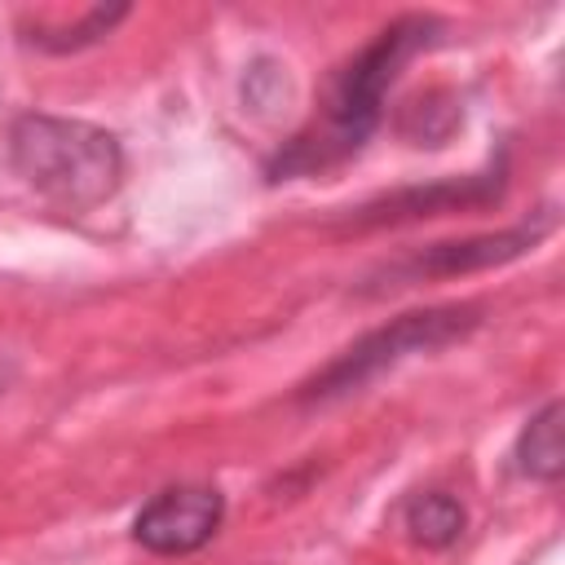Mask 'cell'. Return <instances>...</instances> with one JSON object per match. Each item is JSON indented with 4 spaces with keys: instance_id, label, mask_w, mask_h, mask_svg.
<instances>
[{
    "instance_id": "6da1fadb",
    "label": "cell",
    "mask_w": 565,
    "mask_h": 565,
    "mask_svg": "<svg viewBox=\"0 0 565 565\" xmlns=\"http://www.w3.org/2000/svg\"><path fill=\"white\" fill-rule=\"evenodd\" d=\"M437 35H441V22L433 13H402L384 31H375L349 62L331 71L313 119L274 154L269 181L327 172L349 154H358L366 137L380 128L384 93L393 88V79L415 53L437 44Z\"/></svg>"
},
{
    "instance_id": "7a4b0ae2",
    "label": "cell",
    "mask_w": 565,
    "mask_h": 565,
    "mask_svg": "<svg viewBox=\"0 0 565 565\" xmlns=\"http://www.w3.org/2000/svg\"><path fill=\"white\" fill-rule=\"evenodd\" d=\"M9 163L40 199H49L62 212L102 207L124 181L119 137L88 119H62V115L13 119Z\"/></svg>"
},
{
    "instance_id": "3957f363",
    "label": "cell",
    "mask_w": 565,
    "mask_h": 565,
    "mask_svg": "<svg viewBox=\"0 0 565 565\" xmlns=\"http://www.w3.org/2000/svg\"><path fill=\"white\" fill-rule=\"evenodd\" d=\"M481 327V305H433V309H411L375 331H366L362 340H353L344 353H335L318 375H309L296 388L300 406H322L335 402L344 393H358L362 384H371L375 375H384L388 366L406 362L411 353H437L463 335H472Z\"/></svg>"
},
{
    "instance_id": "277c9868",
    "label": "cell",
    "mask_w": 565,
    "mask_h": 565,
    "mask_svg": "<svg viewBox=\"0 0 565 565\" xmlns=\"http://www.w3.org/2000/svg\"><path fill=\"white\" fill-rule=\"evenodd\" d=\"M552 230V212L534 216V221H521L512 230H499V234H477V238H455V243H433L424 252H411L393 265H380L366 282V291H384V287H411V282H424V278H455V274H477V269H490V265H508L516 256H525L543 234Z\"/></svg>"
},
{
    "instance_id": "5b68a950",
    "label": "cell",
    "mask_w": 565,
    "mask_h": 565,
    "mask_svg": "<svg viewBox=\"0 0 565 565\" xmlns=\"http://www.w3.org/2000/svg\"><path fill=\"white\" fill-rule=\"evenodd\" d=\"M221 521L225 494L216 486H168L132 516V539L154 556H190L216 539Z\"/></svg>"
},
{
    "instance_id": "8992f818",
    "label": "cell",
    "mask_w": 565,
    "mask_h": 565,
    "mask_svg": "<svg viewBox=\"0 0 565 565\" xmlns=\"http://www.w3.org/2000/svg\"><path fill=\"white\" fill-rule=\"evenodd\" d=\"M508 168L494 163L490 172L459 177V181H428V185H406L393 194H380L362 203L349 225L353 230H375V225H402V221H424V216H446V212H477L503 199Z\"/></svg>"
},
{
    "instance_id": "52a82bcc",
    "label": "cell",
    "mask_w": 565,
    "mask_h": 565,
    "mask_svg": "<svg viewBox=\"0 0 565 565\" xmlns=\"http://www.w3.org/2000/svg\"><path fill=\"white\" fill-rule=\"evenodd\" d=\"M561 402L552 397L539 415L525 419L516 446H512V459H516V472L530 477V481H561L565 472V446H561Z\"/></svg>"
},
{
    "instance_id": "ba28073f",
    "label": "cell",
    "mask_w": 565,
    "mask_h": 565,
    "mask_svg": "<svg viewBox=\"0 0 565 565\" xmlns=\"http://www.w3.org/2000/svg\"><path fill=\"white\" fill-rule=\"evenodd\" d=\"M402 516H406V534H411L419 547H433V552L459 543V534H463V525H468L463 503H459L455 494H446V490H424V494H415Z\"/></svg>"
},
{
    "instance_id": "9c48e42d",
    "label": "cell",
    "mask_w": 565,
    "mask_h": 565,
    "mask_svg": "<svg viewBox=\"0 0 565 565\" xmlns=\"http://www.w3.org/2000/svg\"><path fill=\"white\" fill-rule=\"evenodd\" d=\"M128 18V4H110V9H88L75 26H35L26 35V44H35L40 53H79L97 40H106L119 22Z\"/></svg>"
},
{
    "instance_id": "30bf717a",
    "label": "cell",
    "mask_w": 565,
    "mask_h": 565,
    "mask_svg": "<svg viewBox=\"0 0 565 565\" xmlns=\"http://www.w3.org/2000/svg\"><path fill=\"white\" fill-rule=\"evenodd\" d=\"M9 380H13V362H4V358H0V393L9 388Z\"/></svg>"
}]
</instances>
